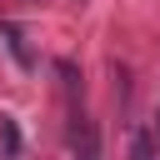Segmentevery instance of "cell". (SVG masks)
<instances>
[{"mask_svg": "<svg viewBox=\"0 0 160 160\" xmlns=\"http://www.w3.org/2000/svg\"><path fill=\"white\" fill-rule=\"evenodd\" d=\"M70 140H75V160H100V140H95V125L70 110Z\"/></svg>", "mask_w": 160, "mask_h": 160, "instance_id": "cell-1", "label": "cell"}, {"mask_svg": "<svg viewBox=\"0 0 160 160\" xmlns=\"http://www.w3.org/2000/svg\"><path fill=\"white\" fill-rule=\"evenodd\" d=\"M0 35L10 40V50H15V60H20V65H30V50H25V35H20V25H10V20H5V25H0Z\"/></svg>", "mask_w": 160, "mask_h": 160, "instance_id": "cell-2", "label": "cell"}, {"mask_svg": "<svg viewBox=\"0 0 160 160\" xmlns=\"http://www.w3.org/2000/svg\"><path fill=\"white\" fill-rule=\"evenodd\" d=\"M130 160H160V155H155V140H150L145 130H135V140H130Z\"/></svg>", "mask_w": 160, "mask_h": 160, "instance_id": "cell-3", "label": "cell"}, {"mask_svg": "<svg viewBox=\"0 0 160 160\" xmlns=\"http://www.w3.org/2000/svg\"><path fill=\"white\" fill-rule=\"evenodd\" d=\"M155 155H160V110H155Z\"/></svg>", "mask_w": 160, "mask_h": 160, "instance_id": "cell-4", "label": "cell"}]
</instances>
